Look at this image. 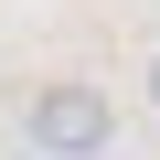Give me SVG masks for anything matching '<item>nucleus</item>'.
I'll list each match as a JSON object with an SVG mask.
<instances>
[{
  "label": "nucleus",
  "mask_w": 160,
  "mask_h": 160,
  "mask_svg": "<svg viewBox=\"0 0 160 160\" xmlns=\"http://www.w3.org/2000/svg\"><path fill=\"white\" fill-rule=\"evenodd\" d=\"M11 160H32V149H11Z\"/></svg>",
  "instance_id": "7ed1b4c3"
},
{
  "label": "nucleus",
  "mask_w": 160,
  "mask_h": 160,
  "mask_svg": "<svg viewBox=\"0 0 160 160\" xmlns=\"http://www.w3.org/2000/svg\"><path fill=\"white\" fill-rule=\"evenodd\" d=\"M22 128H32V160H96L107 139H118V107H107V86H32V107H22Z\"/></svg>",
  "instance_id": "f257e3e1"
},
{
  "label": "nucleus",
  "mask_w": 160,
  "mask_h": 160,
  "mask_svg": "<svg viewBox=\"0 0 160 160\" xmlns=\"http://www.w3.org/2000/svg\"><path fill=\"white\" fill-rule=\"evenodd\" d=\"M149 107H160V53H149Z\"/></svg>",
  "instance_id": "f03ea898"
}]
</instances>
